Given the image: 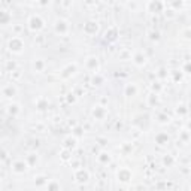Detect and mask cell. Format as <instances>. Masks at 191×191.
<instances>
[{"instance_id": "6da1fadb", "label": "cell", "mask_w": 191, "mask_h": 191, "mask_svg": "<svg viewBox=\"0 0 191 191\" xmlns=\"http://www.w3.org/2000/svg\"><path fill=\"white\" fill-rule=\"evenodd\" d=\"M41 27H42V21L37 17H33L31 18V29H41Z\"/></svg>"}]
</instances>
